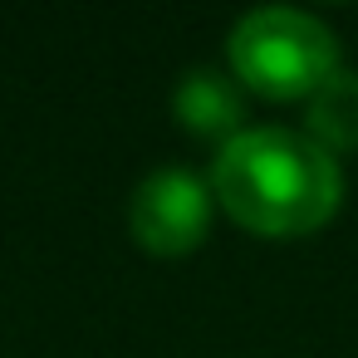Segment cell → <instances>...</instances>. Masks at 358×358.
Returning <instances> with one entry per match:
<instances>
[{"mask_svg": "<svg viewBox=\"0 0 358 358\" xmlns=\"http://www.w3.org/2000/svg\"><path fill=\"white\" fill-rule=\"evenodd\" d=\"M216 206L250 236H309L343 201V167L304 128L255 123L216 148Z\"/></svg>", "mask_w": 358, "mask_h": 358, "instance_id": "cell-1", "label": "cell"}, {"mask_svg": "<svg viewBox=\"0 0 358 358\" xmlns=\"http://www.w3.org/2000/svg\"><path fill=\"white\" fill-rule=\"evenodd\" d=\"M241 89L265 99H309L338 69V35L299 6H255L226 35Z\"/></svg>", "mask_w": 358, "mask_h": 358, "instance_id": "cell-2", "label": "cell"}, {"mask_svg": "<svg viewBox=\"0 0 358 358\" xmlns=\"http://www.w3.org/2000/svg\"><path fill=\"white\" fill-rule=\"evenodd\" d=\"M216 192L192 167H152L128 196V231L152 255H187L206 241Z\"/></svg>", "mask_w": 358, "mask_h": 358, "instance_id": "cell-3", "label": "cell"}, {"mask_svg": "<svg viewBox=\"0 0 358 358\" xmlns=\"http://www.w3.org/2000/svg\"><path fill=\"white\" fill-rule=\"evenodd\" d=\"M172 113L187 133L196 138H236L245 128V89L231 69H211V64H196L177 79L172 89Z\"/></svg>", "mask_w": 358, "mask_h": 358, "instance_id": "cell-4", "label": "cell"}, {"mask_svg": "<svg viewBox=\"0 0 358 358\" xmlns=\"http://www.w3.org/2000/svg\"><path fill=\"white\" fill-rule=\"evenodd\" d=\"M304 133L324 152H353L358 148V69L338 64L309 99H304Z\"/></svg>", "mask_w": 358, "mask_h": 358, "instance_id": "cell-5", "label": "cell"}]
</instances>
